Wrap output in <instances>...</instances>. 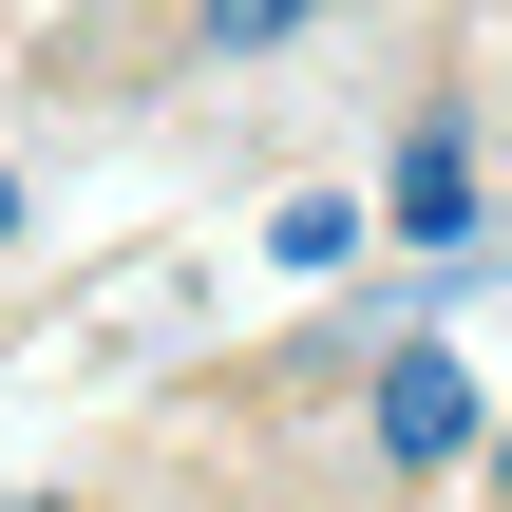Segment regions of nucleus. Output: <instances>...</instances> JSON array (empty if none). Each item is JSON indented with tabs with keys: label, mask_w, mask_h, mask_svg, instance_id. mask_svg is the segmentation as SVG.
Here are the masks:
<instances>
[{
	"label": "nucleus",
	"mask_w": 512,
	"mask_h": 512,
	"mask_svg": "<svg viewBox=\"0 0 512 512\" xmlns=\"http://www.w3.org/2000/svg\"><path fill=\"white\" fill-rule=\"evenodd\" d=\"M361 418H380V456H399V475H456L494 399L456 380V342H380V380H361Z\"/></svg>",
	"instance_id": "f257e3e1"
},
{
	"label": "nucleus",
	"mask_w": 512,
	"mask_h": 512,
	"mask_svg": "<svg viewBox=\"0 0 512 512\" xmlns=\"http://www.w3.org/2000/svg\"><path fill=\"white\" fill-rule=\"evenodd\" d=\"M380 228H399V247H437V266L475 247V114H418V133H399V171H380Z\"/></svg>",
	"instance_id": "f03ea898"
},
{
	"label": "nucleus",
	"mask_w": 512,
	"mask_h": 512,
	"mask_svg": "<svg viewBox=\"0 0 512 512\" xmlns=\"http://www.w3.org/2000/svg\"><path fill=\"white\" fill-rule=\"evenodd\" d=\"M266 266H304V285L361 266V190H285V209H266Z\"/></svg>",
	"instance_id": "7ed1b4c3"
},
{
	"label": "nucleus",
	"mask_w": 512,
	"mask_h": 512,
	"mask_svg": "<svg viewBox=\"0 0 512 512\" xmlns=\"http://www.w3.org/2000/svg\"><path fill=\"white\" fill-rule=\"evenodd\" d=\"M304 19H323V0H190V38H209V57H266V38H304Z\"/></svg>",
	"instance_id": "20e7f679"
},
{
	"label": "nucleus",
	"mask_w": 512,
	"mask_h": 512,
	"mask_svg": "<svg viewBox=\"0 0 512 512\" xmlns=\"http://www.w3.org/2000/svg\"><path fill=\"white\" fill-rule=\"evenodd\" d=\"M0 247H19V171H0Z\"/></svg>",
	"instance_id": "39448f33"
},
{
	"label": "nucleus",
	"mask_w": 512,
	"mask_h": 512,
	"mask_svg": "<svg viewBox=\"0 0 512 512\" xmlns=\"http://www.w3.org/2000/svg\"><path fill=\"white\" fill-rule=\"evenodd\" d=\"M494 475H512V418H494Z\"/></svg>",
	"instance_id": "423d86ee"
}]
</instances>
